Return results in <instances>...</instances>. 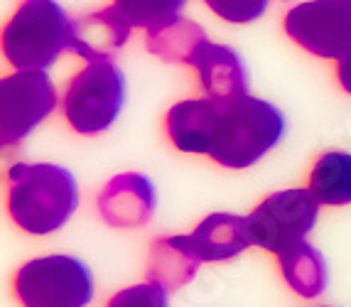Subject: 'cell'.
<instances>
[{
    "mask_svg": "<svg viewBox=\"0 0 351 307\" xmlns=\"http://www.w3.org/2000/svg\"><path fill=\"white\" fill-rule=\"evenodd\" d=\"M8 214L29 236L54 234L79 207V184L54 162H15L8 167Z\"/></svg>",
    "mask_w": 351,
    "mask_h": 307,
    "instance_id": "obj_1",
    "label": "cell"
},
{
    "mask_svg": "<svg viewBox=\"0 0 351 307\" xmlns=\"http://www.w3.org/2000/svg\"><path fill=\"white\" fill-rule=\"evenodd\" d=\"M285 136V116L251 94L219 101L217 123L206 158L226 170H246L265 158Z\"/></svg>",
    "mask_w": 351,
    "mask_h": 307,
    "instance_id": "obj_2",
    "label": "cell"
},
{
    "mask_svg": "<svg viewBox=\"0 0 351 307\" xmlns=\"http://www.w3.org/2000/svg\"><path fill=\"white\" fill-rule=\"evenodd\" d=\"M71 23L57 0H20L3 25V57L15 71L49 69L69 49Z\"/></svg>",
    "mask_w": 351,
    "mask_h": 307,
    "instance_id": "obj_3",
    "label": "cell"
},
{
    "mask_svg": "<svg viewBox=\"0 0 351 307\" xmlns=\"http://www.w3.org/2000/svg\"><path fill=\"white\" fill-rule=\"evenodd\" d=\"M125 103V74L111 60L86 62L69 79L62 99L64 119L79 136H99L121 116Z\"/></svg>",
    "mask_w": 351,
    "mask_h": 307,
    "instance_id": "obj_4",
    "label": "cell"
},
{
    "mask_svg": "<svg viewBox=\"0 0 351 307\" xmlns=\"http://www.w3.org/2000/svg\"><path fill=\"white\" fill-rule=\"evenodd\" d=\"M12 295L20 307H88L94 275L76 256H40L15 271Z\"/></svg>",
    "mask_w": 351,
    "mask_h": 307,
    "instance_id": "obj_5",
    "label": "cell"
},
{
    "mask_svg": "<svg viewBox=\"0 0 351 307\" xmlns=\"http://www.w3.org/2000/svg\"><path fill=\"white\" fill-rule=\"evenodd\" d=\"M319 199L310 187H295L273 192L246 217L251 246L273 256H280L298 243L307 241V234L319 219Z\"/></svg>",
    "mask_w": 351,
    "mask_h": 307,
    "instance_id": "obj_6",
    "label": "cell"
},
{
    "mask_svg": "<svg viewBox=\"0 0 351 307\" xmlns=\"http://www.w3.org/2000/svg\"><path fill=\"white\" fill-rule=\"evenodd\" d=\"M57 108V89L47 71H12L0 82V143L20 145Z\"/></svg>",
    "mask_w": 351,
    "mask_h": 307,
    "instance_id": "obj_7",
    "label": "cell"
},
{
    "mask_svg": "<svg viewBox=\"0 0 351 307\" xmlns=\"http://www.w3.org/2000/svg\"><path fill=\"white\" fill-rule=\"evenodd\" d=\"M285 35L319 60L351 52V0H304L285 12Z\"/></svg>",
    "mask_w": 351,
    "mask_h": 307,
    "instance_id": "obj_8",
    "label": "cell"
},
{
    "mask_svg": "<svg viewBox=\"0 0 351 307\" xmlns=\"http://www.w3.org/2000/svg\"><path fill=\"white\" fill-rule=\"evenodd\" d=\"M99 214L113 229H138L145 226L155 214V187L152 180L141 172H121L111 177L99 192Z\"/></svg>",
    "mask_w": 351,
    "mask_h": 307,
    "instance_id": "obj_9",
    "label": "cell"
},
{
    "mask_svg": "<svg viewBox=\"0 0 351 307\" xmlns=\"http://www.w3.org/2000/svg\"><path fill=\"white\" fill-rule=\"evenodd\" d=\"M192 66L197 69L202 91L209 99L226 101L248 94V69L241 54L228 45L209 40L197 52Z\"/></svg>",
    "mask_w": 351,
    "mask_h": 307,
    "instance_id": "obj_10",
    "label": "cell"
},
{
    "mask_svg": "<svg viewBox=\"0 0 351 307\" xmlns=\"http://www.w3.org/2000/svg\"><path fill=\"white\" fill-rule=\"evenodd\" d=\"M130 27L113 8L88 12L71 23L69 49L86 62L111 60L130 40Z\"/></svg>",
    "mask_w": 351,
    "mask_h": 307,
    "instance_id": "obj_11",
    "label": "cell"
},
{
    "mask_svg": "<svg viewBox=\"0 0 351 307\" xmlns=\"http://www.w3.org/2000/svg\"><path fill=\"white\" fill-rule=\"evenodd\" d=\"M217 111L219 101L209 96L177 101L165 116V133L180 153L206 155L217 123Z\"/></svg>",
    "mask_w": 351,
    "mask_h": 307,
    "instance_id": "obj_12",
    "label": "cell"
},
{
    "mask_svg": "<svg viewBox=\"0 0 351 307\" xmlns=\"http://www.w3.org/2000/svg\"><path fill=\"white\" fill-rule=\"evenodd\" d=\"M187 243L202 263H219V260L236 258L251 246L246 217L236 214H209L187 234Z\"/></svg>",
    "mask_w": 351,
    "mask_h": 307,
    "instance_id": "obj_13",
    "label": "cell"
},
{
    "mask_svg": "<svg viewBox=\"0 0 351 307\" xmlns=\"http://www.w3.org/2000/svg\"><path fill=\"white\" fill-rule=\"evenodd\" d=\"M209 37L202 30V25L194 20H187L177 15L170 23L160 25L155 30L145 32V47L158 60L172 62V64H189L192 66L194 57L204 47Z\"/></svg>",
    "mask_w": 351,
    "mask_h": 307,
    "instance_id": "obj_14",
    "label": "cell"
},
{
    "mask_svg": "<svg viewBox=\"0 0 351 307\" xmlns=\"http://www.w3.org/2000/svg\"><path fill=\"white\" fill-rule=\"evenodd\" d=\"M202 260L189 248L187 236H167L152 243L147 258V280L162 285L167 293L189 283Z\"/></svg>",
    "mask_w": 351,
    "mask_h": 307,
    "instance_id": "obj_15",
    "label": "cell"
},
{
    "mask_svg": "<svg viewBox=\"0 0 351 307\" xmlns=\"http://www.w3.org/2000/svg\"><path fill=\"white\" fill-rule=\"evenodd\" d=\"M280 273L285 283L298 293L300 297H319L327 290V260L319 254V248L302 241L295 248L278 256Z\"/></svg>",
    "mask_w": 351,
    "mask_h": 307,
    "instance_id": "obj_16",
    "label": "cell"
},
{
    "mask_svg": "<svg viewBox=\"0 0 351 307\" xmlns=\"http://www.w3.org/2000/svg\"><path fill=\"white\" fill-rule=\"evenodd\" d=\"M307 187L324 207L351 204V153L329 150L315 160Z\"/></svg>",
    "mask_w": 351,
    "mask_h": 307,
    "instance_id": "obj_17",
    "label": "cell"
},
{
    "mask_svg": "<svg viewBox=\"0 0 351 307\" xmlns=\"http://www.w3.org/2000/svg\"><path fill=\"white\" fill-rule=\"evenodd\" d=\"M189 0H113L111 8L130 27L147 32L177 18Z\"/></svg>",
    "mask_w": 351,
    "mask_h": 307,
    "instance_id": "obj_18",
    "label": "cell"
},
{
    "mask_svg": "<svg viewBox=\"0 0 351 307\" xmlns=\"http://www.w3.org/2000/svg\"><path fill=\"white\" fill-rule=\"evenodd\" d=\"M204 5L223 23L248 25L263 18L270 0H204Z\"/></svg>",
    "mask_w": 351,
    "mask_h": 307,
    "instance_id": "obj_19",
    "label": "cell"
},
{
    "mask_svg": "<svg viewBox=\"0 0 351 307\" xmlns=\"http://www.w3.org/2000/svg\"><path fill=\"white\" fill-rule=\"evenodd\" d=\"M106 307H170V305H167V290L162 285L147 280V283H138V285H130V288L118 290Z\"/></svg>",
    "mask_w": 351,
    "mask_h": 307,
    "instance_id": "obj_20",
    "label": "cell"
},
{
    "mask_svg": "<svg viewBox=\"0 0 351 307\" xmlns=\"http://www.w3.org/2000/svg\"><path fill=\"white\" fill-rule=\"evenodd\" d=\"M337 82L339 86L351 96V52H346L339 62H337Z\"/></svg>",
    "mask_w": 351,
    "mask_h": 307,
    "instance_id": "obj_21",
    "label": "cell"
}]
</instances>
